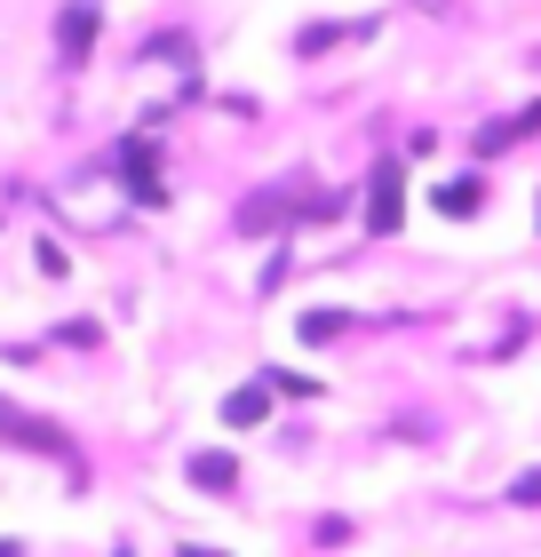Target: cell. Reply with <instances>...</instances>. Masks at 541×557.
<instances>
[{
	"label": "cell",
	"instance_id": "1",
	"mask_svg": "<svg viewBox=\"0 0 541 557\" xmlns=\"http://www.w3.org/2000/svg\"><path fill=\"white\" fill-rule=\"evenodd\" d=\"M343 199L334 191H319L311 175H263L239 208H231V239H295V223H327Z\"/></svg>",
	"mask_w": 541,
	"mask_h": 557
},
{
	"label": "cell",
	"instance_id": "2",
	"mask_svg": "<svg viewBox=\"0 0 541 557\" xmlns=\"http://www.w3.org/2000/svg\"><path fill=\"white\" fill-rule=\"evenodd\" d=\"M112 184L136 199V208H168V184H160V136L136 128L112 144Z\"/></svg>",
	"mask_w": 541,
	"mask_h": 557
},
{
	"label": "cell",
	"instance_id": "3",
	"mask_svg": "<svg viewBox=\"0 0 541 557\" xmlns=\"http://www.w3.org/2000/svg\"><path fill=\"white\" fill-rule=\"evenodd\" d=\"M374 33H382V16H319V24H295L287 57L295 64H319V57H334V48H367Z\"/></svg>",
	"mask_w": 541,
	"mask_h": 557
},
{
	"label": "cell",
	"instance_id": "4",
	"mask_svg": "<svg viewBox=\"0 0 541 557\" xmlns=\"http://www.w3.org/2000/svg\"><path fill=\"white\" fill-rule=\"evenodd\" d=\"M398 223H406V168L374 160L367 168V239H398Z\"/></svg>",
	"mask_w": 541,
	"mask_h": 557
},
{
	"label": "cell",
	"instance_id": "5",
	"mask_svg": "<svg viewBox=\"0 0 541 557\" xmlns=\"http://www.w3.org/2000/svg\"><path fill=\"white\" fill-rule=\"evenodd\" d=\"M96 33H104V9H96V0H64L57 9V64L81 72L96 57Z\"/></svg>",
	"mask_w": 541,
	"mask_h": 557
},
{
	"label": "cell",
	"instance_id": "6",
	"mask_svg": "<svg viewBox=\"0 0 541 557\" xmlns=\"http://www.w3.org/2000/svg\"><path fill=\"white\" fill-rule=\"evenodd\" d=\"M184 478H192V486L208 494V502H231V494H239V454H223V446H199L192 462H184Z\"/></svg>",
	"mask_w": 541,
	"mask_h": 557
},
{
	"label": "cell",
	"instance_id": "7",
	"mask_svg": "<svg viewBox=\"0 0 541 557\" xmlns=\"http://www.w3.org/2000/svg\"><path fill=\"white\" fill-rule=\"evenodd\" d=\"M526 136H541V96H533V104H518L509 120H485V128H478L470 144H478V160H494V151H509V144H526Z\"/></svg>",
	"mask_w": 541,
	"mask_h": 557
},
{
	"label": "cell",
	"instance_id": "8",
	"mask_svg": "<svg viewBox=\"0 0 541 557\" xmlns=\"http://www.w3.org/2000/svg\"><path fill=\"white\" fill-rule=\"evenodd\" d=\"M485 199H494V184H485V168H470V175H454V184H438V215H478Z\"/></svg>",
	"mask_w": 541,
	"mask_h": 557
},
{
	"label": "cell",
	"instance_id": "9",
	"mask_svg": "<svg viewBox=\"0 0 541 557\" xmlns=\"http://www.w3.org/2000/svg\"><path fill=\"white\" fill-rule=\"evenodd\" d=\"M263 414H271V383H263V374H255L247 391H231V398H223V422H231V430H255Z\"/></svg>",
	"mask_w": 541,
	"mask_h": 557
},
{
	"label": "cell",
	"instance_id": "10",
	"mask_svg": "<svg viewBox=\"0 0 541 557\" xmlns=\"http://www.w3.org/2000/svg\"><path fill=\"white\" fill-rule=\"evenodd\" d=\"M351 326H358V311H303L295 335L303 343H334V335H351Z\"/></svg>",
	"mask_w": 541,
	"mask_h": 557
},
{
	"label": "cell",
	"instance_id": "11",
	"mask_svg": "<svg viewBox=\"0 0 541 557\" xmlns=\"http://www.w3.org/2000/svg\"><path fill=\"white\" fill-rule=\"evenodd\" d=\"M144 57H168V64H192V33H151Z\"/></svg>",
	"mask_w": 541,
	"mask_h": 557
},
{
	"label": "cell",
	"instance_id": "12",
	"mask_svg": "<svg viewBox=\"0 0 541 557\" xmlns=\"http://www.w3.org/2000/svg\"><path fill=\"white\" fill-rule=\"evenodd\" d=\"M509 502H518V510H541V470H518V478H509Z\"/></svg>",
	"mask_w": 541,
	"mask_h": 557
},
{
	"label": "cell",
	"instance_id": "13",
	"mask_svg": "<svg viewBox=\"0 0 541 557\" xmlns=\"http://www.w3.org/2000/svg\"><path fill=\"white\" fill-rule=\"evenodd\" d=\"M287 271H295V247H279V256H271V271H263V295H279V287H287Z\"/></svg>",
	"mask_w": 541,
	"mask_h": 557
},
{
	"label": "cell",
	"instance_id": "14",
	"mask_svg": "<svg viewBox=\"0 0 541 557\" xmlns=\"http://www.w3.org/2000/svg\"><path fill=\"white\" fill-rule=\"evenodd\" d=\"M0 438H9V407H0Z\"/></svg>",
	"mask_w": 541,
	"mask_h": 557
},
{
	"label": "cell",
	"instance_id": "15",
	"mask_svg": "<svg viewBox=\"0 0 541 557\" xmlns=\"http://www.w3.org/2000/svg\"><path fill=\"white\" fill-rule=\"evenodd\" d=\"M533 223H541V199H533Z\"/></svg>",
	"mask_w": 541,
	"mask_h": 557
},
{
	"label": "cell",
	"instance_id": "16",
	"mask_svg": "<svg viewBox=\"0 0 541 557\" xmlns=\"http://www.w3.org/2000/svg\"><path fill=\"white\" fill-rule=\"evenodd\" d=\"M533 64H541V48H533Z\"/></svg>",
	"mask_w": 541,
	"mask_h": 557
}]
</instances>
